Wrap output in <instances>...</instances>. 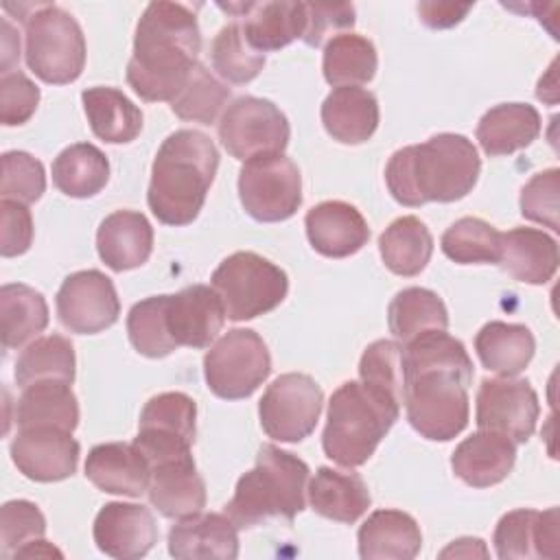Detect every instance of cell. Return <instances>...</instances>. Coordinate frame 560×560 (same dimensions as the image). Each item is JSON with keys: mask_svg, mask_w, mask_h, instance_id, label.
<instances>
[{"mask_svg": "<svg viewBox=\"0 0 560 560\" xmlns=\"http://www.w3.org/2000/svg\"><path fill=\"white\" fill-rule=\"evenodd\" d=\"M201 52L195 13L177 2L147 4L127 63V83L149 103L173 101L190 79Z\"/></svg>", "mask_w": 560, "mask_h": 560, "instance_id": "7a4b0ae2", "label": "cell"}, {"mask_svg": "<svg viewBox=\"0 0 560 560\" xmlns=\"http://www.w3.org/2000/svg\"><path fill=\"white\" fill-rule=\"evenodd\" d=\"M0 217H2V241L0 254L4 258H13L24 254L33 243V217L26 203L2 199L0 201Z\"/></svg>", "mask_w": 560, "mask_h": 560, "instance_id": "816d5d0a", "label": "cell"}, {"mask_svg": "<svg viewBox=\"0 0 560 560\" xmlns=\"http://www.w3.org/2000/svg\"><path fill=\"white\" fill-rule=\"evenodd\" d=\"M442 252L459 265L499 262L501 232L483 219L464 217L442 234Z\"/></svg>", "mask_w": 560, "mask_h": 560, "instance_id": "60d3db41", "label": "cell"}, {"mask_svg": "<svg viewBox=\"0 0 560 560\" xmlns=\"http://www.w3.org/2000/svg\"><path fill=\"white\" fill-rule=\"evenodd\" d=\"M166 302L168 295H151L136 302L127 315L129 341L144 357L160 359L179 348L166 326Z\"/></svg>", "mask_w": 560, "mask_h": 560, "instance_id": "b9f144b4", "label": "cell"}, {"mask_svg": "<svg viewBox=\"0 0 560 560\" xmlns=\"http://www.w3.org/2000/svg\"><path fill=\"white\" fill-rule=\"evenodd\" d=\"M225 315L234 322L254 319L273 311L289 291L287 273L254 252H234L212 273Z\"/></svg>", "mask_w": 560, "mask_h": 560, "instance_id": "ba28073f", "label": "cell"}, {"mask_svg": "<svg viewBox=\"0 0 560 560\" xmlns=\"http://www.w3.org/2000/svg\"><path fill=\"white\" fill-rule=\"evenodd\" d=\"M221 9L238 13L241 28L247 42L258 50H280L293 39H302L306 28L304 2H245V4H221Z\"/></svg>", "mask_w": 560, "mask_h": 560, "instance_id": "ffe728a7", "label": "cell"}, {"mask_svg": "<svg viewBox=\"0 0 560 560\" xmlns=\"http://www.w3.org/2000/svg\"><path fill=\"white\" fill-rule=\"evenodd\" d=\"M219 168L214 142L195 129L171 133L151 166L147 203L166 225H188L203 208Z\"/></svg>", "mask_w": 560, "mask_h": 560, "instance_id": "277c9868", "label": "cell"}, {"mask_svg": "<svg viewBox=\"0 0 560 560\" xmlns=\"http://www.w3.org/2000/svg\"><path fill=\"white\" fill-rule=\"evenodd\" d=\"M197 405L182 392H164L153 396L138 420V435L133 444L149 459L151 468L190 455L195 442Z\"/></svg>", "mask_w": 560, "mask_h": 560, "instance_id": "4fadbf2b", "label": "cell"}, {"mask_svg": "<svg viewBox=\"0 0 560 560\" xmlns=\"http://www.w3.org/2000/svg\"><path fill=\"white\" fill-rule=\"evenodd\" d=\"M210 61L221 79L230 83H247L262 70L265 55L247 42L241 22H232L217 33L210 48Z\"/></svg>", "mask_w": 560, "mask_h": 560, "instance_id": "7bdbcfd3", "label": "cell"}, {"mask_svg": "<svg viewBox=\"0 0 560 560\" xmlns=\"http://www.w3.org/2000/svg\"><path fill=\"white\" fill-rule=\"evenodd\" d=\"M39 88L20 70L0 79V120L7 127L24 125L37 109Z\"/></svg>", "mask_w": 560, "mask_h": 560, "instance_id": "681fc988", "label": "cell"}, {"mask_svg": "<svg viewBox=\"0 0 560 560\" xmlns=\"http://www.w3.org/2000/svg\"><path fill=\"white\" fill-rule=\"evenodd\" d=\"M400 402L389 394L361 381L339 385L328 402L322 435L324 453L346 468L365 464L392 424L398 420Z\"/></svg>", "mask_w": 560, "mask_h": 560, "instance_id": "5b68a950", "label": "cell"}, {"mask_svg": "<svg viewBox=\"0 0 560 560\" xmlns=\"http://www.w3.org/2000/svg\"><path fill=\"white\" fill-rule=\"evenodd\" d=\"M558 243L542 230L514 228L501 232L499 265L518 282L545 284L558 269Z\"/></svg>", "mask_w": 560, "mask_h": 560, "instance_id": "4316f807", "label": "cell"}, {"mask_svg": "<svg viewBox=\"0 0 560 560\" xmlns=\"http://www.w3.org/2000/svg\"><path fill=\"white\" fill-rule=\"evenodd\" d=\"M378 57L368 37L357 33H339L326 42L324 48V79L335 88L363 85L376 74Z\"/></svg>", "mask_w": 560, "mask_h": 560, "instance_id": "f35d334b", "label": "cell"}, {"mask_svg": "<svg viewBox=\"0 0 560 560\" xmlns=\"http://www.w3.org/2000/svg\"><path fill=\"white\" fill-rule=\"evenodd\" d=\"M18 429L55 427L74 431L79 424V402L63 381H39L22 389L15 411Z\"/></svg>", "mask_w": 560, "mask_h": 560, "instance_id": "836d02e7", "label": "cell"}, {"mask_svg": "<svg viewBox=\"0 0 560 560\" xmlns=\"http://www.w3.org/2000/svg\"><path fill=\"white\" fill-rule=\"evenodd\" d=\"M472 4H457V2H420L418 13L420 20L431 28H448L455 26L466 18Z\"/></svg>", "mask_w": 560, "mask_h": 560, "instance_id": "f5cc1de1", "label": "cell"}, {"mask_svg": "<svg viewBox=\"0 0 560 560\" xmlns=\"http://www.w3.org/2000/svg\"><path fill=\"white\" fill-rule=\"evenodd\" d=\"M324 392L302 372H287L265 389L258 416L262 431L278 442H300L308 438L319 420Z\"/></svg>", "mask_w": 560, "mask_h": 560, "instance_id": "8fae6325", "label": "cell"}, {"mask_svg": "<svg viewBox=\"0 0 560 560\" xmlns=\"http://www.w3.org/2000/svg\"><path fill=\"white\" fill-rule=\"evenodd\" d=\"M308 501L319 516L339 523H354L372 503L361 475L341 472L328 466H322L311 479Z\"/></svg>", "mask_w": 560, "mask_h": 560, "instance_id": "4dcf8cb0", "label": "cell"}, {"mask_svg": "<svg viewBox=\"0 0 560 560\" xmlns=\"http://www.w3.org/2000/svg\"><path fill=\"white\" fill-rule=\"evenodd\" d=\"M57 315L77 335H94L114 326L120 315L114 282L98 269L70 273L57 291Z\"/></svg>", "mask_w": 560, "mask_h": 560, "instance_id": "9a60e30c", "label": "cell"}, {"mask_svg": "<svg viewBox=\"0 0 560 560\" xmlns=\"http://www.w3.org/2000/svg\"><path fill=\"white\" fill-rule=\"evenodd\" d=\"M96 547L120 560L142 558L158 542V525L149 508L138 503H107L94 518Z\"/></svg>", "mask_w": 560, "mask_h": 560, "instance_id": "ac0fdd59", "label": "cell"}, {"mask_svg": "<svg viewBox=\"0 0 560 560\" xmlns=\"http://www.w3.org/2000/svg\"><path fill=\"white\" fill-rule=\"evenodd\" d=\"M540 133V114L527 103H501L477 125V140L486 155H510L529 147Z\"/></svg>", "mask_w": 560, "mask_h": 560, "instance_id": "f546056e", "label": "cell"}, {"mask_svg": "<svg viewBox=\"0 0 560 560\" xmlns=\"http://www.w3.org/2000/svg\"><path fill=\"white\" fill-rule=\"evenodd\" d=\"M168 553L179 560H234L238 556V527L228 514H192L168 532Z\"/></svg>", "mask_w": 560, "mask_h": 560, "instance_id": "cb8c5ba5", "label": "cell"}, {"mask_svg": "<svg viewBox=\"0 0 560 560\" xmlns=\"http://www.w3.org/2000/svg\"><path fill=\"white\" fill-rule=\"evenodd\" d=\"M79 451L72 433L55 427L18 429L11 442V459L18 470L42 483L72 477L79 464Z\"/></svg>", "mask_w": 560, "mask_h": 560, "instance_id": "2e32d148", "label": "cell"}, {"mask_svg": "<svg viewBox=\"0 0 560 560\" xmlns=\"http://www.w3.org/2000/svg\"><path fill=\"white\" fill-rule=\"evenodd\" d=\"M378 252L385 267L396 276H418L433 254V236L418 217L392 221L378 238Z\"/></svg>", "mask_w": 560, "mask_h": 560, "instance_id": "e575fe53", "label": "cell"}, {"mask_svg": "<svg viewBox=\"0 0 560 560\" xmlns=\"http://www.w3.org/2000/svg\"><path fill=\"white\" fill-rule=\"evenodd\" d=\"M289 120L267 98L241 96L223 112L219 120V138L225 151L236 160L282 153L289 144Z\"/></svg>", "mask_w": 560, "mask_h": 560, "instance_id": "7c38bea8", "label": "cell"}, {"mask_svg": "<svg viewBox=\"0 0 560 560\" xmlns=\"http://www.w3.org/2000/svg\"><path fill=\"white\" fill-rule=\"evenodd\" d=\"M230 98V88L210 74L201 63L195 66L190 79L171 101V109L182 120H192L201 125H212L223 105Z\"/></svg>", "mask_w": 560, "mask_h": 560, "instance_id": "ee69618b", "label": "cell"}, {"mask_svg": "<svg viewBox=\"0 0 560 560\" xmlns=\"http://www.w3.org/2000/svg\"><path fill=\"white\" fill-rule=\"evenodd\" d=\"M90 129L109 144H122L138 138L142 129V112L116 88H88L81 94Z\"/></svg>", "mask_w": 560, "mask_h": 560, "instance_id": "1f68e13d", "label": "cell"}, {"mask_svg": "<svg viewBox=\"0 0 560 560\" xmlns=\"http://www.w3.org/2000/svg\"><path fill=\"white\" fill-rule=\"evenodd\" d=\"M37 556H59L61 558V553L52 547V545H48L46 540H33V542H28V545H24L20 551H15V556L13 558H37Z\"/></svg>", "mask_w": 560, "mask_h": 560, "instance_id": "9f6ffc18", "label": "cell"}, {"mask_svg": "<svg viewBox=\"0 0 560 560\" xmlns=\"http://www.w3.org/2000/svg\"><path fill=\"white\" fill-rule=\"evenodd\" d=\"M147 492L151 505L166 518H186L199 514L206 505V483L192 455L153 466Z\"/></svg>", "mask_w": 560, "mask_h": 560, "instance_id": "d4e9b609", "label": "cell"}, {"mask_svg": "<svg viewBox=\"0 0 560 560\" xmlns=\"http://www.w3.org/2000/svg\"><path fill=\"white\" fill-rule=\"evenodd\" d=\"M26 66L52 85L79 79L85 66V37L79 22L61 7L39 4L26 20Z\"/></svg>", "mask_w": 560, "mask_h": 560, "instance_id": "52a82bcc", "label": "cell"}, {"mask_svg": "<svg viewBox=\"0 0 560 560\" xmlns=\"http://www.w3.org/2000/svg\"><path fill=\"white\" fill-rule=\"evenodd\" d=\"M48 326V304L39 291L13 282L0 289V337L2 346L20 348Z\"/></svg>", "mask_w": 560, "mask_h": 560, "instance_id": "d590c367", "label": "cell"}, {"mask_svg": "<svg viewBox=\"0 0 560 560\" xmlns=\"http://www.w3.org/2000/svg\"><path fill=\"white\" fill-rule=\"evenodd\" d=\"M516 446L510 438L479 429L457 444L451 457L453 472L472 488L501 483L514 468Z\"/></svg>", "mask_w": 560, "mask_h": 560, "instance_id": "603a6c76", "label": "cell"}, {"mask_svg": "<svg viewBox=\"0 0 560 560\" xmlns=\"http://www.w3.org/2000/svg\"><path fill=\"white\" fill-rule=\"evenodd\" d=\"M558 508L545 512L521 508L497 523L494 549L503 560L514 558H558Z\"/></svg>", "mask_w": 560, "mask_h": 560, "instance_id": "d6986e66", "label": "cell"}, {"mask_svg": "<svg viewBox=\"0 0 560 560\" xmlns=\"http://www.w3.org/2000/svg\"><path fill=\"white\" fill-rule=\"evenodd\" d=\"M389 332L400 341L409 343L429 330H446L448 313L442 298L422 287H409L396 293L387 308Z\"/></svg>", "mask_w": 560, "mask_h": 560, "instance_id": "74e56055", "label": "cell"}, {"mask_svg": "<svg viewBox=\"0 0 560 560\" xmlns=\"http://www.w3.org/2000/svg\"><path fill=\"white\" fill-rule=\"evenodd\" d=\"M422 547L413 516L400 510H376L359 527V556L363 560H411Z\"/></svg>", "mask_w": 560, "mask_h": 560, "instance_id": "83f0119b", "label": "cell"}, {"mask_svg": "<svg viewBox=\"0 0 560 560\" xmlns=\"http://www.w3.org/2000/svg\"><path fill=\"white\" fill-rule=\"evenodd\" d=\"M109 179L105 153L90 144L77 142L66 147L52 162V184L68 197L88 199L98 195Z\"/></svg>", "mask_w": 560, "mask_h": 560, "instance_id": "8d00e7d4", "label": "cell"}, {"mask_svg": "<svg viewBox=\"0 0 560 560\" xmlns=\"http://www.w3.org/2000/svg\"><path fill=\"white\" fill-rule=\"evenodd\" d=\"M151 464L136 444L107 442L88 453L85 477L103 492L140 497L151 481Z\"/></svg>", "mask_w": 560, "mask_h": 560, "instance_id": "7402d4cb", "label": "cell"}, {"mask_svg": "<svg viewBox=\"0 0 560 560\" xmlns=\"http://www.w3.org/2000/svg\"><path fill=\"white\" fill-rule=\"evenodd\" d=\"M306 28L302 39L308 46H322L332 33L354 26V7L350 2H304Z\"/></svg>", "mask_w": 560, "mask_h": 560, "instance_id": "f907efd6", "label": "cell"}, {"mask_svg": "<svg viewBox=\"0 0 560 560\" xmlns=\"http://www.w3.org/2000/svg\"><path fill=\"white\" fill-rule=\"evenodd\" d=\"M46 532V518L42 510L24 499L7 501L0 510V542L2 556L13 558L24 545L39 540Z\"/></svg>", "mask_w": 560, "mask_h": 560, "instance_id": "7dc6e473", "label": "cell"}, {"mask_svg": "<svg viewBox=\"0 0 560 560\" xmlns=\"http://www.w3.org/2000/svg\"><path fill=\"white\" fill-rule=\"evenodd\" d=\"M271 372V354L262 337L249 328H232L203 357L208 389L225 400L252 396Z\"/></svg>", "mask_w": 560, "mask_h": 560, "instance_id": "9c48e42d", "label": "cell"}, {"mask_svg": "<svg viewBox=\"0 0 560 560\" xmlns=\"http://www.w3.org/2000/svg\"><path fill=\"white\" fill-rule=\"evenodd\" d=\"M442 558H475V556H481L486 558L488 551H486V545L481 538H459V540H453V545H448L442 553Z\"/></svg>", "mask_w": 560, "mask_h": 560, "instance_id": "11a10c76", "label": "cell"}, {"mask_svg": "<svg viewBox=\"0 0 560 560\" xmlns=\"http://www.w3.org/2000/svg\"><path fill=\"white\" fill-rule=\"evenodd\" d=\"M558 190L560 171L547 168L536 173L521 190V214L558 232Z\"/></svg>", "mask_w": 560, "mask_h": 560, "instance_id": "c3c4849f", "label": "cell"}, {"mask_svg": "<svg viewBox=\"0 0 560 560\" xmlns=\"http://www.w3.org/2000/svg\"><path fill=\"white\" fill-rule=\"evenodd\" d=\"M308 466L289 451L262 444L256 464L238 481L225 505L236 527H254L271 516L293 521L306 503Z\"/></svg>", "mask_w": 560, "mask_h": 560, "instance_id": "8992f818", "label": "cell"}, {"mask_svg": "<svg viewBox=\"0 0 560 560\" xmlns=\"http://www.w3.org/2000/svg\"><path fill=\"white\" fill-rule=\"evenodd\" d=\"M39 381H74V348L61 335L39 337L24 348L15 363L18 387H28Z\"/></svg>", "mask_w": 560, "mask_h": 560, "instance_id": "ab89813d", "label": "cell"}, {"mask_svg": "<svg viewBox=\"0 0 560 560\" xmlns=\"http://www.w3.org/2000/svg\"><path fill=\"white\" fill-rule=\"evenodd\" d=\"M225 306L219 293L206 284H192L166 302V326L177 346L208 348L225 324Z\"/></svg>", "mask_w": 560, "mask_h": 560, "instance_id": "e0dca14e", "label": "cell"}, {"mask_svg": "<svg viewBox=\"0 0 560 560\" xmlns=\"http://www.w3.org/2000/svg\"><path fill=\"white\" fill-rule=\"evenodd\" d=\"M479 171L481 160L466 136L438 133L422 144L398 149L385 166V182L398 203L418 208L427 201L451 203L466 197Z\"/></svg>", "mask_w": 560, "mask_h": 560, "instance_id": "3957f363", "label": "cell"}, {"mask_svg": "<svg viewBox=\"0 0 560 560\" xmlns=\"http://www.w3.org/2000/svg\"><path fill=\"white\" fill-rule=\"evenodd\" d=\"M361 383L381 389L402 405V343L378 339L370 343L359 363Z\"/></svg>", "mask_w": 560, "mask_h": 560, "instance_id": "f6af8a7d", "label": "cell"}, {"mask_svg": "<svg viewBox=\"0 0 560 560\" xmlns=\"http://www.w3.org/2000/svg\"><path fill=\"white\" fill-rule=\"evenodd\" d=\"M20 59V37L9 18L2 20V74L13 72L11 66Z\"/></svg>", "mask_w": 560, "mask_h": 560, "instance_id": "db71d44e", "label": "cell"}, {"mask_svg": "<svg viewBox=\"0 0 560 560\" xmlns=\"http://www.w3.org/2000/svg\"><path fill=\"white\" fill-rule=\"evenodd\" d=\"M402 402L409 424L427 440H453L470 416L472 361L446 330H429L402 346Z\"/></svg>", "mask_w": 560, "mask_h": 560, "instance_id": "6da1fadb", "label": "cell"}, {"mask_svg": "<svg viewBox=\"0 0 560 560\" xmlns=\"http://www.w3.org/2000/svg\"><path fill=\"white\" fill-rule=\"evenodd\" d=\"M46 190V173L39 160L26 151H7L2 155V199L20 203L37 201Z\"/></svg>", "mask_w": 560, "mask_h": 560, "instance_id": "bcb514c9", "label": "cell"}, {"mask_svg": "<svg viewBox=\"0 0 560 560\" xmlns=\"http://www.w3.org/2000/svg\"><path fill=\"white\" fill-rule=\"evenodd\" d=\"M238 197L256 221L276 223L293 217L302 203V177L295 162L284 153L247 160L238 173Z\"/></svg>", "mask_w": 560, "mask_h": 560, "instance_id": "30bf717a", "label": "cell"}, {"mask_svg": "<svg viewBox=\"0 0 560 560\" xmlns=\"http://www.w3.org/2000/svg\"><path fill=\"white\" fill-rule=\"evenodd\" d=\"M475 350L486 370L499 376H516L529 365L536 341L523 324L488 322L475 337Z\"/></svg>", "mask_w": 560, "mask_h": 560, "instance_id": "d6a6232c", "label": "cell"}, {"mask_svg": "<svg viewBox=\"0 0 560 560\" xmlns=\"http://www.w3.org/2000/svg\"><path fill=\"white\" fill-rule=\"evenodd\" d=\"M306 236L315 252L328 258L357 254L370 238L363 214L346 201H322L306 212Z\"/></svg>", "mask_w": 560, "mask_h": 560, "instance_id": "44dd1931", "label": "cell"}, {"mask_svg": "<svg viewBox=\"0 0 560 560\" xmlns=\"http://www.w3.org/2000/svg\"><path fill=\"white\" fill-rule=\"evenodd\" d=\"M96 249L109 269H136L144 265L153 252V228L142 212L116 210L101 221Z\"/></svg>", "mask_w": 560, "mask_h": 560, "instance_id": "484cf974", "label": "cell"}, {"mask_svg": "<svg viewBox=\"0 0 560 560\" xmlns=\"http://www.w3.org/2000/svg\"><path fill=\"white\" fill-rule=\"evenodd\" d=\"M322 122L341 144L368 142L378 127V103L370 90L335 88L322 105Z\"/></svg>", "mask_w": 560, "mask_h": 560, "instance_id": "f1b7e54d", "label": "cell"}, {"mask_svg": "<svg viewBox=\"0 0 560 560\" xmlns=\"http://www.w3.org/2000/svg\"><path fill=\"white\" fill-rule=\"evenodd\" d=\"M538 413V396L523 378H486L477 392V427L501 433L514 444H523L532 438Z\"/></svg>", "mask_w": 560, "mask_h": 560, "instance_id": "5bb4252c", "label": "cell"}]
</instances>
